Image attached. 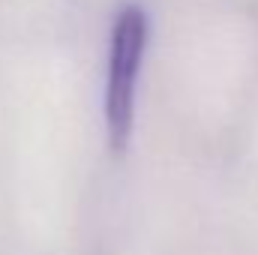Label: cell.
Masks as SVG:
<instances>
[{
	"label": "cell",
	"mask_w": 258,
	"mask_h": 255,
	"mask_svg": "<svg viewBox=\"0 0 258 255\" xmlns=\"http://www.w3.org/2000/svg\"><path fill=\"white\" fill-rule=\"evenodd\" d=\"M147 12L141 6H123L111 27V51H108V81H105V123L108 144L114 156H120L132 135L135 117V87L147 48Z\"/></svg>",
	"instance_id": "1"
}]
</instances>
